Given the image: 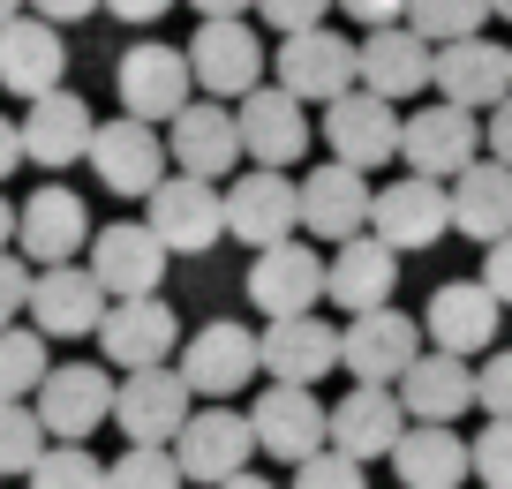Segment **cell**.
Wrapping results in <instances>:
<instances>
[{
	"mask_svg": "<svg viewBox=\"0 0 512 489\" xmlns=\"http://www.w3.org/2000/svg\"><path fill=\"white\" fill-rule=\"evenodd\" d=\"M113 91H121V113H128V121H144V128L174 121V113L189 106V91H196L189 53L166 46V38H144V46H128L121 61H113Z\"/></svg>",
	"mask_w": 512,
	"mask_h": 489,
	"instance_id": "obj_1",
	"label": "cell"
},
{
	"mask_svg": "<svg viewBox=\"0 0 512 489\" xmlns=\"http://www.w3.org/2000/svg\"><path fill=\"white\" fill-rule=\"evenodd\" d=\"M144 226L166 256H204L211 241L226 234V204H219V181H196V174H174L144 196Z\"/></svg>",
	"mask_w": 512,
	"mask_h": 489,
	"instance_id": "obj_2",
	"label": "cell"
},
{
	"mask_svg": "<svg viewBox=\"0 0 512 489\" xmlns=\"http://www.w3.org/2000/svg\"><path fill=\"white\" fill-rule=\"evenodd\" d=\"M226 204V234L249 241V249H272V241H294L302 234V189H294L287 174H272V166H249V174H234L219 189Z\"/></svg>",
	"mask_w": 512,
	"mask_h": 489,
	"instance_id": "obj_3",
	"label": "cell"
},
{
	"mask_svg": "<svg viewBox=\"0 0 512 489\" xmlns=\"http://www.w3.org/2000/svg\"><path fill=\"white\" fill-rule=\"evenodd\" d=\"M189 76H196V91H211L226 106V98H249L256 83H264V68H272V53L256 46V31L241 16H226V23H196V38L189 46Z\"/></svg>",
	"mask_w": 512,
	"mask_h": 489,
	"instance_id": "obj_4",
	"label": "cell"
},
{
	"mask_svg": "<svg viewBox=\"0 0 512 489\" xmlns=\"http://www.w3.org/2000/svg\"><path fill=\"white\" fill-rule=\"evenodd\" d=\"M98 354H106V369H166L181 347V316L166 309L159 294L144 301H106V316H98Z\"/></svg>",
	"mask_w": 512,
	"mask_h": 489,
	"instance_id": "obj_5",
	"label": "cell"
},
{
	"mask_svg": "<svg viewBox=\"0 0 512 489\" xmlns=\"http://www.w3.org/2000/svg\"><path fill=\"white\" fill-rule=\"evenodd\" d=\"M31 407H38V429H46L53 444H83L91 429L113 422V377H106V369H91V362L46 369L38 392H31Z\"/></svg>",
	"mask_w": 512,
	"mask_h": 489,
	"instance_id": "obj_6",
	"label": "cell"
},
{
	"mask_svg": "<svg viewBox=\"0 0 512 489\" xmlns=\"http://www.w3.org/2000/svg\"><path fill=\"white\" fill-rule=\"evenodd\" d=\"M400 158H407V174L422 181H452L460 166H475L482 158V113L467 106H422L415 121H400Z\"/></svg>",
	"mask_w": 512,
	"mask_h": 489,
	"instance_id": "obj_7",
	"label": "cell"
},
{
	"mask_svg": "<svg viewBox=\"0 0 512 489\" xmlns=\"http://www.w3.org/2000/svg\"><path fill=\"white\" fill-rule=\"evenodd\" d=\"M166 452H174L181 482L219 489L226 474H241V467H249L256 429H249V414H234V407H204V414H189V422H181V437L166 444Z\"/></svg>",
	"mask_w": 512,
	"mask_h": 489,
	"instance_id": "obj_8",
	"label": "cell"
},
{
	"mask_svg": "<svg viewBox=\"0 0 512 489\" xmlns=\"http://www.w3.org/2000/svg\"><path fill=\"white\" fill-rule=\"evenodd\" d=\"M83 158H91L98 189H113V196H151L166 181V136L144 128V121H128V113L121 121H98Z\"/></svg>",
	"mask_w": 512,
	"mask_h": 489,
	"instance_id": "obj_9",
	"label": "cell"
},
{
	"mask_svg": "<svg viewBox=\"0 0 512 489\" xmlns=\"http://www.w3.org/2000/svg\"><path fill=\"white\" fill-rule=\"evenodd\" d=\"M415 354H422V324L400 316V309H362L339 332V369L354 384H400Z\"/></svg>",
	"mask_w": 512,
	"mask_h": 489,
	"instance_id": "obj_10",
	"label": "cell"
},
{
	"mask_svg": "<svg viewBox=\"0 0 512 489\" xmlns=\"http://www.w3.org/2000/svg\"><path fill=\"white\" fill-rule=\"evenodd\" d=\"M181 384L204 399H234L241 384H256V332L249 324H234V316H219V324H196L189 339H181Z\"/></svg>",
	"mask_w": 512,
	"mask_h": 489,
	"instance_id": "obj_11",
	"label": "cell"
},
{
	"mask_svg": "<svg viewBox=\"0 0 512 489\" xmlns=\"http://www.w3.org/2000/svg\"><path fill=\"white\" fill-rule=\"evenodd\" d=\"M369 234L384 241V249H437V241L452 234V204H445V181H384L377 196H369Z\"/></svg>",
	"mask_w": 512,
	"mask_h": 489,
	"instance_id": "obj_12",
	"label": "cell"
},
{
	"mask_svg": "<svg viewBox=\"0 0 512 489\" xmlns=\"http://www.w3.org/2000/svg\"><path fill=\"white\" fill-rule=\"evenodd\" d=\"M189 414H196V392L181 384V369H128L113 384V422L128 444H174Z\"/></svg>",
	"mask_w": 512,
	"mask_h": 489,
	"instance_id": "obj_13",
	"label": "cell"
},
{
	"mask_svg": "<svg viewBox=\"0 0 512 489\" xmlns=\"http://www.w3.org/2000/svg\"><path fill=\"white\" fill-rule=\"evenodd\" d=\"M324 301V256L317 241H272V249H256L249 264V309H264V324L279 316H309Z\"/></svg>",
	"mask_w": 512,
	"mask_h": 489,
	"instance_id": "obj_14",
	"label": "cell"
},
{
	"mask_svg": "<svg viewBox=\"0 0 512 489\" xmlns=\"http://www.w3.org/2000/svg\"><path fill=\"white\" fill-rule=\"evenodd\" d=\"M324 143H332L339 166L377 174L384 158H400V113H392V98H377V91H362V83H354L347 98H332V106H324Z\"/></svg>",
	"mask_w": 512,
	"mask_h": 489,
	"instance_id": "obj_15",
	"label": "cell"
},
{
	"mask_svg": "<svg viewBox=\"0 0 512 489\" xmlns=\"http://www.w3.org/2000/svg\"><path fill=\"white\" fill-rule=\"evenodd\" d=\"M234 128H241V158L272 166V174H287L294 158H309V113L279 83H256L249 98H234Z\"/></svg>",
	"mask_w": 512,
	"mask_h": 489,
	"instance_id": "obj_16",
	"label": "cell"
},
{
	"mask_svg": "<svg viewBox=\"0 0 512 489\" xmlns=\"http://www.w3.org/2000/svg\"><path fill=\"white\" fill-rule=\"evenodd\" d=\"M272 68H279V91L287 98H317V106H332V98H347L354 91V38H339V31H294V38H279V53H272Z\"/></svg>",
	"mask_w": 512,
	"mask_h": 489,
	"instance_id": "obj_17",
	"label": "cell"
},
{
	"mask_svg": "<svg viewBox=\"0 0 512 489\" xmlns=\"http://www.w3.org/2000/svg\"><path fill=\"white\" fill-rule=\"evenodd\" d=\"M76 249H91V211L76 189H31L16 211V256L31 271L46 264H76Z\"/></svg>",
	"mask_w": 512,
	"mask_h": 489,
	"instance_id": "obj_18",
	"label": "cell"
},
{
	"mask_svg": "<svg viewBox=\"0 0 512 489\" xmlns=\"http://www.w3.org/2000/svg\"><path fill=\"white\" fill-rule=\"evenodd\" d=\"M256 369H264L272 384H309V392H317V384L339 369V332L317 309L309 316H279V324L256 332Z\"/></svg>",
	"mask_w": 512,
	"mask_h": 489,
	"instance_id": "obj_19",
	"label": "cell"
},
{
	"mask_svg": "<svg viewBox=\"0 0 512 489\" xmlns=\"http://www.w3.org/2000/svg\"><path fill=\"white\" fill-rule=\"evenodd\" d=\"M166 264L174 256L151 241V226H98L91 234V279H98V294L106 301H144V294H159V279H166Z\"/></svg>",
	"mask_w": 512,
	"mask_h": 489,
	"instance_id": "obj_20",
	"label": "cell"
},
{
	"mask_svg": "<svg viewBox=\"0 0 512 489\" xmlns=\"http://www.w3.org/2000/svg\"><path fill=\"white\" fill-rule=\"evenodd\" d=\"M400 429H407V407H400V392H392V384H354V392L324 414V444H332V452H347L354 467L392 459Z\"/></svg>",
	"mask_w": 512,
	"mask_h": 489,
	"instance_id": "obj_21",
	"label": "cell"
},
{
	"mask_svg": "<svg viewBox=\"0 0 512 489\" xmlns=\"http://www.w3.org/2000/svg\"><path fill=\"white\" fill-rule=\"evenodd\" d=\"M166 158L196 181H226L241 166V128H234V106L219 98H189V106L166 121Z\"/></svg>",
	"mask_w": 512,
	"mask_h": 489,
	"instance_id": "obj_22",
	"label": "cell"
},
{
	"mask_svg": "<svg viewBox=\"0 0 512 489\" xmlns=\"http://www.w3.org/2000/svg\"><path fill=\"white\" fill-rule=\"evenodd\" d=\"M430 83H437L445 106L490 113L497 98H512V46H490V38H452V46H437Z\"/></svg>",
	"mask_w": 512,
	"mask_h": 489,
	"instance_id": "obj_23",
	"label": "cell"
},
{
	"mask_svg": "<svg viewBox=\"0 0 512 489\" xmlns=\"http://www.w3.org/2000/svg\"><path fill=\"white\" fill-rule=\"evenodd\" d=\"M31 332L38 339H91L98 316H106V294H98V279L83 264H46L31 271Z\"/></svg>",
	"mask_w": 512,
	"mask_h": 489,
	"instance_id": "obj_24",
	"label": "cell"
},
{
	"mask_svg": "<svg viewBox=\"0 0 512 489\" xmlns=\"http://www.w3.org/2000/svg\"><path fill=\"white\" fill-rule=\"evenodd\" d=\"M332 264H324V301L347 316L362 309H392V286H400V249H384L377 234H354V241H332Z\"/></svg>",
	"mask_w": 512,
	"mask_h": 489,
	"instance_id": "obj_25",
	"label": "cell"
},
{
	"mask_svg": "<svg viewBox=\"0 0 512 489\" xmlns=\"http://www.w3.org/2000/svg\"><path fill=\"white\" fill-rule=\"evenodd\" d=\"M324 414H332V407H324L309 384H272V392H256V414H249L256 452L302 467L309 452H324Z\"/></svg>",
	"mask_w": 512,
	"mask_h": 489,
	"instance_id": "obj_26",
	"label": "cell"
},
{
	"mask_svg": "<svg viewBox=\"0 0 512 489\" xmlns=\"http://www.w3.org/2000/svg\"><path fill=\"white\" fill-rule=\"evenodd\" d=\"M497 294L482 279H452L430 294V309H422V339H437V354H460V362H475V354H490L497 339Z\"/></svg>",
	"mask_w": 512,
	"mask_h": 489,
	"instance_id": "obj_27",
	"label": "cell"
},
{
	"mask_svg": "<svg viewBox=\"0 0 512 489\" xmlns=\"http://www.w3.org/2000/svg\"><path fill=\"white\" fill-rule=\"evenodd\" d=\"M430 61H437V53L422 46V38L407 31V23H384V31H369L362 46H354V83L400 106V98L430 91Z\"/></svg>",
	"mask_w": 512,
	"mask_h": 489,
	"instance_id": "obj_28",
	"label": "cell"
},
{
	"mask_svg": "<svg viewBox=\"0 0 512 489\" xmlns=\"http://www.w3.org/2000/svg\"><path fill=\"white\" fill-rule=\"evenodd\" d=\"M91 106H83V91H46V98H31V113L16 121V136H23V158L31 166H46V174H61V166H76L83 158V143H91Z\"/></svg>",
	"mask_w": 512,
	"mask_h": 489,
	"instance_id": "obj_29",
	"label": "cell"
},
{
	"mask_svg": "<svg viewBox=\"0 0 512 489\" xmlns=\"http://www.w3.org/2000/svg\"><path fill=\"white\" fill-rule=\"evenodd\" d=\"M302 189V234L309 241H354L369 226V174H354V166H317L309 181H294Z\"/></svg>",
	"mask_w": 512,
	"mask_h": 489,
	"instance_id": "obj_30",
	"label": "cell"
},
{
	"mask_svg": "<svg viewBox=\"0 0 512 489\" xmlns=\"http://www.w3.org/2000/svg\"><path fill=\"white\" fill-rule=\"evenodd\" d=\"M61 68H68V46L53 23H38V16L0 23V91H16L31 106V98L61 91Z\"/></svg>",
	"mask_w": 512,
	"mask_h": 489,
	"instance_id": "obj_31",
	"label": "cell"
},
{
	"mask_svg": "<svg viewBox=\"0 0 512 489\" xmlns=\"http://www.w3.org/2000/svg\"><path fill=\"white\" fill-rule=\"evenodd\" d=\"M452 204V234L482 241L490 249L497 234H512V166H497V158H475V166H460L445 189Z\"/></svg>",
	"mask_w": 512,
	"mask_h": 489,
	"instance_id": "obj_32",
	"label": "cell"
},
{
	"mask_svg": "<svg viewBox=\"0 0 512 489\" xmlns=\"http://www.w3.org/2000/svg\"><path fill=\"white\" fill-rule=\"evenodd\" d=\"M400 392V407H407V422H460L467 407H475V369L460 362V354H415L407 362V377L392 384Z\"/></svg>",
	"mask_w": 512,
	"mask_h": 489,
	"instance_id": "obj_33",
	"label": "cell"
},
{
	"mask_svg": "<svg viewBox=\"0 0 512 489\" xmlns=\"http://www.w3.org/2000/svg\"><path fill=\"white\" fill-rule=\"evenodd\" d=\"M392 467H400V489H460L467 444L452 422H407L400 444H392Z\"/></svg>",
	"mask_w": 512,
	"mask_h": 489,
	"instance_id": "obj_34",
	"label": "cell"
},
{
	"mask_svg": "<svg viewBox=\"0 0 512 489\" xmlns=\"http://www.w3.org/2000/svg\"><path fill=\"white\" fill-rule=\"evenodd\" d=\"M407 31L422 38V46H452V38H482V23H490V0H407Z\"/></svg>",
	"mask_w": 512,
	"mask_h": 489,
	"instance_id": "obj_35",
	"label": "cell"
},
{
	"mask_svg": "<svg viewBox=\"0 0 512 489\" xmlns=\"http://www.w3.org/2000/svg\"><path fill=\"white\" fill-rule=\"evenodd\" d=\"M46 444H53V437L38 429V407H31V399H0V474H31Z\"/></svg>",
	"mask_w": 512,
	"mask_h": 489,
	"instance_id": "obj_36",
	"label": "cell"
},
{
	"mask_svg": "<svg viewBox=\"0 0 512 489\" xmlns=\"http://www.w3.org/2000/svg\"><path fill=\"white\" fill-rule=\"evenodd\" d=\"M46 369L53 362H46V339H38V332H23V324L0 332V399H31Z\"/></svg>",
	"mask_w": 512,
	"mask_h": 489,
	"instance_id": "obj_37",
	"label": "cell"
},
{
	"mask_svg": "<svg viewBox=\"0 0 512 489\" xmlns=\"http://www.w3.org/2000/svg\"><path fill=\"white\" fill-rule=\"evenodd\" d=\"M106 489H189V482H181V467H174L166 444H128V452L106 467Z\"/></svg>",
	"mask_w": 512,
	"mask_h": 489,
	"instance_id": "obj_38",
	"label": "cell"
},
{
	"mask_svg": "<svg viewBox=\"0 0 512 489\" xmlns=\"http://www.w3.org/2000/svg\"><path fill=\"white\" fill-rule=\"evenodd\" d=\"M23 482H31V489H106V467H98L83 444H46Z\"/></svg>",
	"mask_w": 512,
	"mask_h": 489,
	"instance_id": "obj_39",
	"label": "cell"
},
{
	"mask_svg": "<svg viewBox=\"0 0 512 489\" xmlns=\"http://www.w3.org/2000/svg\"><path fill=\"white\" fill-rule=\"evenodd\" d=\"M467 474H475L482 489H512V422H490L467 444Z\"/></svg>",
	"mask_w": 512,
	"mask_h": 489,
	"instance_id": "obj_40",
	"label": "cell"
},
{
	"mask_svg": "<svg viewBox=\"0 0 512 489\" xmlns=\"http://www.w3.org/2000/svg\"><path fill=\"white\" fill-rule=\"evenodd\" d=\"M287 489H369V482H362V467H354L347 452H332V444H324V452H309L302 467H294Z\"/></svg>",
	"mask_w": 512,
	"mask_h": 489,
	"instance_id": "obj_41",
	"label": "cell"
},
{
	"mask_svg": "<svg viewBox=\"0 0 512 489\" xmlns=\"http://www.w3.org/2000/svg\"><path fill=\"white\" fill-rule=\"evenodd\" d=\"M475 407L490 414V422H512V347L475 369Z\"/></svg>",
	"mask_w": 512,
	"mask_h": 489,
	"instance_id": "obj_42",
	"label": "cell"
},
{
	"mask_svg": "<svg viewBox=\"0 0 512 489\" xmlns=\"http://www.w3.org/2000/svg\"><path fill=\"white\" fill-rule=\"evenodd\" d=\"M256 16L272 23L279 38H294V31H317V23L332 16V0H256Z\"/></svg>",
	"mask_w": 512,
	"mask_h": 489,
	"instance_id": "obj_43",
	"label": "cell"
},
{
	"mask_svg": "<svg viewBox=\"0 0 512 489\" xmlns=\"http://www.w3.org/2000/svg\"><path fill=\"white\" fill-rule=\"evenodd\" d=\"M23 301H31V264L16 249H0V332L23 316Z\"/></svg>",
	"mask_w": 512,
	"mask_h": 489,
	"instance_id": "obj_44",
	"label": "cell"
},
{
	"mask_svg": "<svg viewBox=\"0 0 512 489\" xmlns=\"http://www.w3.org/2000/svg\"><path fill=\"white\" fill-rule=\"evenodd\" d=\"M482 286L497 294V309H512V234H497L482 249Z\"/></svg>",
	"mask_w": 512,
	"mask_h": 489,
	"instance_id": "obj_45",
	"label": "cell"
},
{
	"mask_svg": "<svg viewBox=\"0 0 512 489\" xmlns=\"http://www.w3.org/2000/svg\"><path fill=\"white\" fill-rule=\"evenodd\" d=\"M332 8H347L362 31H384V23H400V16H407V0H332Z\"/></svg>",
	"mask_w": 512,
	"mask_h": 489,
	"instance_id": "obj_46",
	"label": "cell"
},
{
	"mask_svg": "<svg viewBox=\"0 0 512 489\" xmlns=\"http://www.w3.org/2000/svg\"><path fill=\"white\" fill-rule=\"evenodd\" d=\"M482 143H490L497 166H512V98H497V106H490V121H482Z\"/></svg>",
	"mask_w": 512,
	"mask_h": 489,
	"instance_id": "obj_47",
	"label": "cell"
},
{
	"mask_svg": "<svg viewBox=\"0 0 512 489\" xmlns=\"http://www.w3.org/2000/svg\"><path fill=\"white\" fill-rule=\"evenodd\" d=\"M23 8H31L38 23H53V31H61V23H83V16H98V0H23Z\"/></svg>",
	"mask_w": 512,
	"mask_h": 489,
	"instance_id": "obj_48",
	"label": "cell"
},
{
	"mask_svg": "<svg viewBox=\"0 0 512 489\" xmlns=\"http://www.w3.org/2000/svg\"><path fill=\"white\" fill-rule=\"evenodd\" d=\"M106 16H121V23H159L166 8H181V0H98Z\"/></svg>",
	"mask_w": 512,
	"mask_h": 489,
	"instance_id": "obj_49",
	"label": "cell"
},
{
	"mask_svg": "<svg viewBox=\"0 0 512 489\" xmlns=\"http://www.w3.org/2000/svg\"><path fill=\"white\" fill-rule=\"evenodd\" d=\"M16 158H23V136H16V121H8V113H0V181L16 174Z\"/></svg>",
	"mask_w": 512,
	"mask_h": 489,
	"instance_id": "obj_50",
	"label": "cell"
},
{
	"mask_svg": "<svg viewBox=\"0 0 512 489\" xmlns=\"http://www.w3.org/2000/svg\"><path fill=\"white\" fill-rule=\"evenodd\" d=\"M189 8H196L204 23H226V16H249L256 0H189Z\"/></svg>",
	"mask_w": 512,
	"mask_h": 489,
	"instance_id": "obj_51",
	"label": "cell"
},
{
	"mask_svg": "<svg viewBox=\"0 0 512 489\" xmlns=\"http://www.w3.org/2000/svg\"><path fill=\"white\" fill-rule=\"evenodd\" d=\"M219 489H279V482H264V474H249V467H241V474H226Z\"/></svg>",
	"mask_w": 512,
	"mask_h": 489,
	"instance_id": "obj_52",
	"label": "cell"
},
{
	"mask_svg": "<svg viewBox=\"0 0 512 489\" xmlns=\"http://www.w3.org/2000/svg\"><path fill=\"white\" fill-rule=\"evenodd\" d=\"M8 241H16V204L0 196V249H8Z\"/></svg>",
	"mask_w": 512,
	"mask_h": 489,
	"instance_id": "obj_53",
	"label": "cell"
},
{
	"mask_svg": "<svg viewBox=\"0 0 512 489\" xmlns=\"http://www.w3.org/2000/svg\"><path fill=\"white\" fill-rule=\"evenodd\" d=\"M23 16V0H0V23H16Z\"/></svg>",
	"mask_w": 512,
	"mask_h": 489,
	"instance_id": "obj_54",
	"label": "cell"
},
{
	"mask_svg": "<svg viewBox=\"0 0 512 489\" xmlns=\"http://www.w3.org/2000/svg\"><path fill=\"white\" fill-rule=\"evenodd\" d=\"M490 16H505V23H512V0H490Z\"/></svg>",
	"mask_w": 512,
	"mask_h": 489,
	"instance_id": "obj_55",
	"label": "cell"
}]
</instances>
